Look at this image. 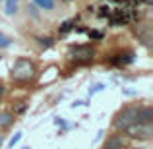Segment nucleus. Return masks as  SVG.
<instances>
[{
    "mask_svg": "<svg viewBox=\"0 0 153 149\" xmlns=\"http://www.w3.org/2000/svg\"><path fill=\"white\" fill-rule=\"evenodd\" d=\"M151 108H143V107H128L116 116L114 126L118 130H128L134 124H151Z\"/></svg>",
    "mask_w": 153,
    "mask_h": 149,
    "instance_id": "f257e3e1",
    "label": "nucleus"
},
{
    "mask_svg": "<svg viewBox=\"0 0 153 149\" xmlns=\"http://www.w3.org/2000/svg\"><path fill=\"white\" fill-rule=\"evenodd\" d=\"M35 78V64L27 58L16 60L14 68H12V79L16 82H29Z\"/></svg>",
    "mask_w": 153,
    "mask_h": 149,
    "instance_id": "f03ea898",
    "label": "nucleus"
},
{
    "mask_svg": "<svg viewBox=\"0 0 153 149\" xmlns=\"http://www.w3.org/2000/svg\"><path fill=\"white\" fill-rule=\"evenodd\" d=\"M95 56V50L91 45H76L70 49V58L76 64H89Z\"/></svg>",
    "mask_w": 153,
    "mask_h": 149,
    "instance_id": "7ed1b4c3",
    "label": "nucleus"
},
{
    "mask_svg": "<svg viewBox=\"0 0 153 149\" xmlns=\"http://www.w3.org/2000/svg\"><path fill=\"white\" fill-rule=\"evenodd\" d=\"M128 136L130 138H138V139H149L153 134L151 124H134V126L128 128Z\"/></svg>",
    "mask_w": 153,
    "mask_h": 149,
    "instance_id": "20e7f679",
    "label": "nucleus"
},
{
    "mask_svg": "<svg viewBox=\"0 0 153 149\" xmlns=\"http://www.w3.org/2000/svg\"><path fill=\"white\" fill-rule=\"evenodd\" d=\"M108 62H111L112 66H118V68H122V66H126V64H132V62H134V52H124V54H114V56H111V58H108Z\"/></svg>",
    "mask_w": 153,
    "mask_h": 149,
    "instance_id": "39448f33",
    "label": "nucleus"
},
{
    "mask_svg": "<svg viewBox=\"0 0 153 149\" xmlns=\"http://www.w3.org/2000/svg\"><path fill=\"white\" fill-rule=\"evenodd\" d=\"M122 145H124V139L120 138V136H112V138L107 139L105 149H122Z\"/></svg>",
    "mask_w": 153,
    "mask_h": 149,
    "instance_id": "423d86ee",
    "label": "nucleus"
},
{
    "mask_svg": "<svg viewBox=\"0 0 153 149\" xmlns=\"http://www.w3.org/2000/svg\"><path fill=\"white\" fill-rule=\"evenodd\" d=\"M74 27H76V19H66V21L58 27V33L66 35V33H70V31H74Z\"/></svg>",
    "mask_w": 153,
    "mask_h": 149,
    "instance_id": "0eeeda50",
    "label": "nucleus"
},
{
    "mask_svg": "<svg viewBox=\"0 0 153 149\" xmlns=\"http://www.w3.org/2000/svg\"><path fill=\"white\" fill-rule=\"evenodd\" d=\"M14 122V114L12 112H0V128H8Z\"/></svg>",
    "mask_w": 153,
    "mask_h": 149,
    "instance_id": "6e6552de",
    "label": "nucleus"
},
{
    "mask_svg": "<svg viewBox=\"0 0 153 149\" xmlns=\"http://www.w3.org/2000/svg\"><path fill=\"white\" fill-rule=\"evenodd\" d=\"M85 33H87V37L93 39V41H101V39L105 37L103 31H97V29H85Z\"/></svg>",
    "mask_w": 153,
    "mask_h": 149,
    "instance_id": "1a4fd4ad",
    "label": "nucleus"
},
{
    "mask_svg": "<svg viewBox=\"0 0 153 149\" xmlns=\"http://www.w3.org/2000/svg\"><path fill=\"white\" fill-rule=\"evenodd\" d=\"M33 2L43 10H52V6H54V0H33Z\"/></svg>",
    "mask_w": 153,
    "mask_h": 149,
    "instance_id": "9d476101",
    "label": "nucleus"
},
{
    "mask_svg": "<svg viewBox=\"0 0 153 149\" xmlns=\"http://www.w3.org/2000/svg\"><path fill=\"white\" fill-rule=\"evenodd\" d=\"M16 12H18V0H8L6 2V14L12 16V14H16Z\"/></svg>",
    "mask_w": 153,
    "mask_h": 149,
    "instance_id": "9b49d317",
    "label": "nucleus"
},
{
    "mask_svg": "<svg viewBox=\"0 0 153 149\" xmlns=\"http://www.w3.org/2000/svg\"><path fill=\"white\" fill-rule=\"evenodd\" d=\"M37 41H39V45H41V47H45V49H51V47L54 45V41H52L51 37H39Z\"/></svg>",
    "mask_w": 153,
    "mask_h": 149,
    "instance_id": "f8f14e48",
    "label": "nucleus"
},
{
    "mask_svg": "<svg viewBox=\"0 0 153 149\" xmlns=\"http://www.w3.org/2000/svg\"><path fill=\"white\" fill-rule=\"evenodd\" d=\"M10 45H12V39L8 37V35L0 33V49H8Z\"/></svg>",
    "mask_w": 153,
    "mask_h": 149,
    "instance_id": "ddd939ff",
    "label": "nucleus"
},
{
    "mask_svg": "<svg viewBox=\"0 0 153 149\" xmlns=\"http://www.w3.org/2000/svg\"><path fill=\"white\" fill-rule=\"evenodd\" d=\"M103 89H105V83H95V85L89 89V95H95V93H99V91H103Z\"/></svg>",
    "mask_w": 153,
    "mask_h": 149,
    "instance_id": "4468645a",
    "label": "nucleus"
},
{
    "mask_svg": "<svg viewBox=\"0 0 153 149\" xmlns=\"http://www.w3.org/2000/svg\"><path fill=\"white\" fill-rule=\"evenodd\" d=\"M19 139H22V132H18V134H16V136H14V138H12V139H10V143H8V145H10V147H14V145H16V143H18V142H19Z\"/></svg>",
    "mask_w": 153,
    "mask_h": 149,
    "instance_id": "2eb2a0df",
    "label": "nucleus"
},
{
    "mask_svg": "<svg viewBox=\"0 0 153 149\" xmlns=\"http://www.w3.org/2000/svg\"><path fill=\"white\" fill-rule=\"evenodd\" d=\"M25 108H27V103H22V105H18V107L14 108V112H16V114H19V112H23Z\"/></svg>",
    "mask_w": 153,
    "mask_h": 149,
    "instance_id": "dca6fc26",
    "label": "nucleus"
},
{
    "mask_svg": "<svg viewBox=\"0 0 153 149\" xmlns=\"http://www.w3.org/2000/svg\"><path fill=\"white\" fill-rule=\"evenodd\" d=\"M82 105H87V103L85 101H76V103H72V107L76 108V107H82Z\"/></svg>",
    "mask_w": 153,
    "mask_h": 149,
    "instance_id": "f3484780",
    "label": "nucleus"
},
{
    "mask_svg": "<svg viewBox=\"0 0 153 149\" xmlns=\"http://www.w3.org/2000/svg\"><path fill=\"white\" fill-rule=\"evenodd\" d=\"M2 95H4V85L0 83V97H2Z\"/></svg>",
    "mask_w": 153,
    "mask_h": 149,
    "instance_id": "a211bd4d",
    "label": "nucleus"
},
{
    "mask_svg": "<svg viewBox=\"0 0 153 149\" xmlns=\"http://www.w3.org/2000/svg\"><path fill=\"white\" fill-rule=\"evenodd\" d=\"M2 142H4V136H2V134H0V145H2Z\"/></svg>",
    "mask_w": 153,
    "mask_h": 149,
    "instance_id": "6ab92c4d",
    "label": "nucleus"
},
{
    "mask_svg": "<svg viewBox=\"0 0 153 149\" xmlns=\"http://www.w3.org/2000/svg\"><path fill=\"white\" fill-rule=\"evenodd\" d=\"M0 60H2V56H0Z\"/></svg>",
    "mask_w": 153,
    "mask_h": 149,
    "instance_id": "aec40b11",
    "label": "nucleus"
},
{
    "mask_svg": "<svg viewBox=\"0 0 153 149\" xmlns=\"http://www.w3.org/2000/svg\"><path fill=\"white\" fill-rule=\"evenodd\" d=\"M66 2H70V0H66Z\"/></svg>",
    "mask_w": 153,
    "mask_h": 149,
    "instance_id": "412c9836",
    "label": "nucleus"
}]
</instances>
